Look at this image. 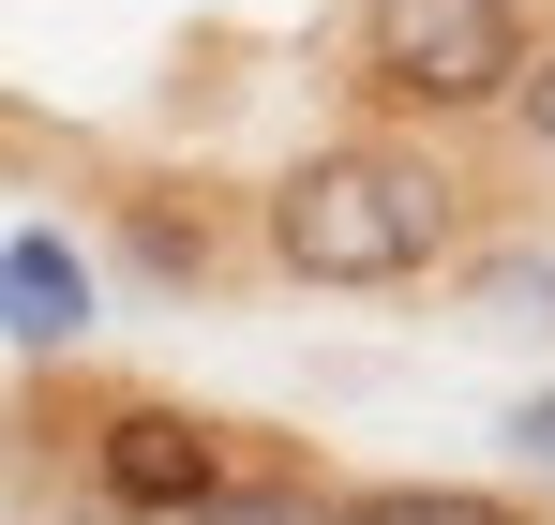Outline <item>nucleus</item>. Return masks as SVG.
<instances>
[{"label":"nucleus","instance_id":"nucleus-1","mask_svg":"<svg viewBox=\"0 0 555 525\" xmlns=\"http://www.w3.org/2000/svg\"><path fill=\"white\" fill-rule=\"evenodd\" d=\"M465 241V180L405 136H346V151H300L256 195V256L285 285H421Z\"/></svg>","mask_w":555,"mask_h":525},{"label":"nucleus","instance_id":"nucleus-6","mask_svg":"<svg viewBox=\"0 0 555 525\" xmlns=\"http://www.w3.org/2000/svg\"><path fill=\"white\" fill-rule=\"evenodd\" d=\"M181 525H346V496H331V481H300V465H256V481H225V496H210V511H181Z\"/></svg>","mask_w":555,"mask_h":525},{"label":"nucleus","instance_id":"nucleus-10","mask_svg":"<svg viewBox=\"0 0 555 525\" xmlns=\"http://www.w3.org/2000/svg\"><path fill=\"white\" fill-rule=\"evenodd\" d=\"M541 300H555V270H541Z\"/></svg>","mask_w":555,"mask_h":525},{"label":"nucleus","instance_id":"nucleus-8","mask_svg":"<svg viewBox=\"0 0 555 525\" xmlns=\"http://www.w3.org/2000/svg\"><path fill=\"white\" fill-rule=\"evenodd\" d=\"M511 450H526V465L555 481V390H541V406H511Z\"/></svg>","mask_w":555,"mask_h":525},{"label":"nucleus","instance_id":"nucleus-5","mask_svg":"<svg viewBox=\"0 0 555 525\" xmlns=\"http://www.w3.org/2000/svg\"><path fill=\"white\" fill-rule=\"evenodd\" d=\"M120 241H135V270H151V285H225V270H241V241H210V226H181V195L120 210Z\"/></svg>","mask_w":555,"mask_h":525},{"label":"nucleus","instance_id":"nucleus-7","mask_svg":"<svg viewBox=\"0 0 555 525\" xmlns=\"http://www.w3.org/2000/svg\"><path fill=\"white\" fill-rule=\"evenodd\" d=\"M346 525H526L511 496H480V481H361Z\"/></svg>","mask_w":555,"mask_h":525},{"label":"nucleus","instance_id":"nucleus-9","mask_svg":"<svg viewBox=\"0 0 555 525\" xmlns=\"http://www.w3.org/2000/svg\"><path fill=\"white\" fill-rule=\"evenodd\" d=\"M511 120H526V136H555V61H526V90H511Z\"/></svg>","mask_w":555,"mask_h":525},{"label":"nucleus","instance_id":"nucleus-2","mask_svg":"<svg viewBox=\"0 0 555 525\" xmlns=\"http://www.w3.org/2000/svg\"><path fill=\"white\" fill-rule=\"evenodd\" d=\"M541 61L526 0H361V105L375 120H480Z\"/></svg>","mask_w":555,"mask_h":525},{"label":"nucleus","instance_id":"nucleus-4","mask_svg":"<svg viewBox=\"0 0 555 525\" xmlns=\"http://www.w3.org/2000/svg\"><path fill=\"white\" fill-rule=\"evenodd\" d=\"M0 316H15V346H76L91 285H76V256H61V226H15V256H0Z\"/></svg>","mask_w":555,"mask_h":525},{"label":"nucleus","instance_id":"nucleus-3","mask_svg":"<svg viewBox=\"0 0 555 525\" xmlns=\"http://www.w3.org/2000/svg\"><path fill=\"white\" fill-rule=\"evenodd\" d=\"M91 496L105 525H181L210 511L225 481H256L271 465V436H225V421H195V406H166V390H91Z\"/></svg>","mask_w":555,"mask_h":525}]
</instances>
